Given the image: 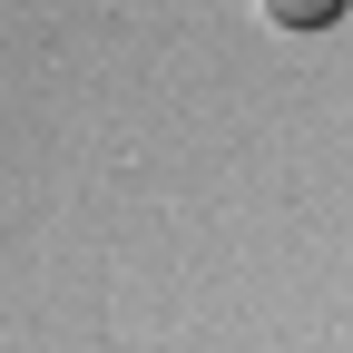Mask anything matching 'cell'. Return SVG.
I'll return each instance as SVG.
<instances>
[{
    "instance_id": "1",
    "label": "cell",
    "mask_w": 353,
    "mask_h": 353,
    "mask_svg": "<svg viewBox=\"0 0 353 353\" xmlns=\"http://www.w3.org/2000/svg\"><path fill=\"white\" fill-rule=\"evenodd\" d=\"M255 20H275V30H324V20H343V0H255Z\"/></svg>"
}]
</instances>
